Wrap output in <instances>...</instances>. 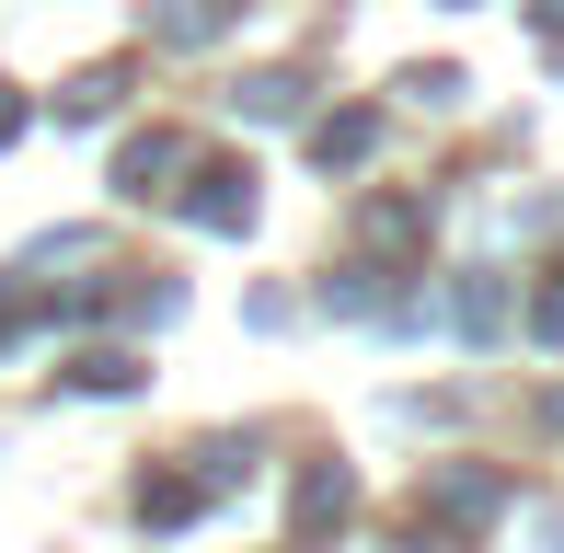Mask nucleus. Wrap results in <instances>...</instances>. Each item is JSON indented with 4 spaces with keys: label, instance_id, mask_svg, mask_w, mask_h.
<instances>
[{
    "label": "nucleus",
    "instance_id": "f257e3e1",
    "mask_svg": "<svg viewBox=\"0 0 564 553\" xmlns=\"http://www.w3.org/2000/svg\"><path fill=\"white\" fill-rule=\"evenodd\" d=\"M196 219H208V231H242V219H253V196H242V173H208V196H196Z\"/></svg>",
    "mask_w": 564,
    "mask_h": 553
},
{
    "label": "nucleus",
    "instance_id": "f03ea898",
    "mask_svg": "<svg viewBox=\"0 0 564 553\" xmlns=\"http://www.w3.org/2000/svg\"><path fill=\"white\" fill-rule=\"evenodd\" d=\"M449 323H460V335H496V323H507V289H496V276H473V289L449 300Z\"/></svg>",
    "mask_w": 564,
    "mask_h": 553
},
{
    "label": "nucleus",
    "instance_id": "7ed1b4c3",
    "mask_svg": "<svg viewBox=\"0 0 564 553\" xmlns=\"http://www.w3.org/2000/svg\"><path fill=\"white\" fill-rule=\"evenodd\" d=\"M300 519H312V531H323V519H346V473H312V485H300Z\"/></svg>",
    "mask_w": 564,
    "mask_h": 553
},
{
    "label": "nucleus",
    "instance_id": "20e7f679",
    "mask_svg": "<svg viewBox=\"0 0 564 553\" xmlns=\"http://www.w3.org/2000/svg\"><path fill=\"white\" fill-rule=\"evenodd\" d=\"M369 139H380V116H335V128H323V162H357Z\"/></svg>",
    "mask_w": 564,
    "mask_h": 553
},
{
    "label": "nucleus",
    "instance_id": "39448f33",
    "mask_svg": "<svg viewBox=\"0 0 564 553\" xmlns=\"http://www.w3.org/2000/svg\"><path fill=\"white\" fill-rule=\"evenodd\" d=\"M242 116H300V82H276V69H265V82H242Z\"/></svg>",
    "mask_w": 564,
    "mask_h": 553
},
{
    "label": "nucleus",
    "instance_id": "423d86ee",
    "mask_svg": "<svg viewBox=\"0 0 564 553\" xmlns=\"http://www.w3.org/2000/svg\"><path fill=\"white\" fill-rule=\"evenodd\" d=\"M69 381H82V392H139V369H127V358H82Z\"/></svg>",
    "mask_w": 564,
    "mask_h": 553
},
{
    "label": "nucleus",
    "instance_id": "0eeeda50",
    "mask_svg": "<svg viewBox=\"0 0 564 553\" xmlns=\"http://www.w3.org/2000/svg\"><path fill=\"white\" fill-rule=\"evenodd\" d=\"M542 335H553V346H564V289H553V300H542Z\"/></svg>",
    "mask_w": 564,
    "mask_h": 553
},
{
    "label": "nucleus",
    "instance_id": "6e6552de",
    "mask_svg": "<svg viewBox=\"0 0 564 553\" xmlns=\"http://www.w3.org/2000/svg\"><path fill=\"white\" fill-rule=\"evenodd\" d=\"M12 128H23V105H0V139H12Z\"/></svg>",
    "mask_w": 564,
    "mask_h": 553
}]
</instances>
